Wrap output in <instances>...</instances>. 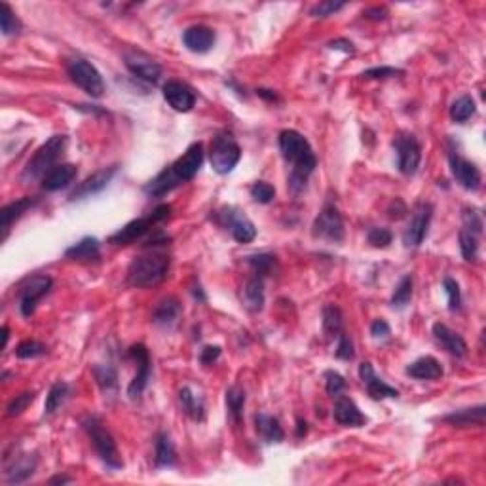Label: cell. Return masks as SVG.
<instances>
[{
	"label": "cell",
	"instance_id": "obj_26",
	"mask_svg": "<svg viewBox=\"0 0 486 486\" xmlns=\"http://www.w3.org/2000/svg\"><path fill=\"white\" fill-rule=\"evenodd\" d=\"M254 425L259 435L264 439L266 443H281L285 439V431L279 425V420L270 416L266 413H259L254 416Z\"/></svg>",
	"mask_w": 486,
	"mask_h": 486
},
{
	"label": "cell",
	"instance_id": "obj_37",
	"mask_svg": "<svg viewBox=\"0 0 486 486\" xmlns=\"http://www.w3.org/2000/svg\"><path fill=\"white\" fill-rule=\"evenodd\" d=\"M68 384L67 382H63V380H59V382H56V384L51 386L50 391H48V395H46V405H44V413L46 414H53L57 410V408L61 407L63 403H65V399L68 397Z\"/></svg>",
	"mask_w": 486,
	"mask_h": 486
},
{
	"label": "cell",
	"instance_id": "obj_59",
	"mask_svg": "<svg viewBox=\"0 0 486 486\" xmlns=\"http://www.w3.org/2000/svg\"><path fill=\"white\" fill-rule=\"evenodd\" d=\"M259 95L268 99V101H276V93H274L272 90H259Z\"/></svg>",
	"mask_w": 486,
	"mask_h": 486
},
{
	"label": "cell",
	"instance_id": "obj_24",
	"mask_svg": "<svg viewBox=\"0 0 486 486\" xmlns=\"http://www.w3.org/2000/svg\"><path fill=\"white\" fill-rule=\"evenodd\" d=\"M407 374L416 380H437L443 376V367L435 357L425 356L410 363L407 367Z\"/></svg>",
	"mask_w": 486,
	"mask_h": 486
},
{
	"label": "cell",
	"instance_id": "obj_3",
	"mask_svg": "<svg viewBox=\"0 0 486 486\" xmlns=\"http://www.w3.org/2000/svg\"><path fill=\"white\" fill-rule=\"evenodd\" d=\"M67 135H53L48 141L38 147V150L33 154V158L29 160L25 170L21 173V179L25 182H31L38 177H44L51 167H56V162L63 154L67 147Z\"/></svg>",
	"mask_w": 486,
	"mask_h": 486
},
{
	"label": "cell",
	"instance_id": "obj_56",
	"mask_svg": "<svg viewBox=\"0 0 486 486\" xmlns=\"http://www.w3.org/2000/svg\"><path fill=\"white\" fill-rule=\"evenodd\" d=\"M327 46L331 48V50H342L344 53H353V51H356L353 44H351L350 40H346V38L333 40V42H329Z\"/></svg>",
	"mask_w": 486,
	"mask_h": 486
},
{
	"label": "cell",
	"instance_id": "obj_29",
	"mask_svg": "<svg viewBox=\"0 0 486 486\" xmlns=\"http://www.w3.org/2000/svg\"><path fill=\"white\" fill-rule=\"evenodd\" d=\"M34 204H36V198L25 196V198L16 200V202H11V204L2 207V211H0V219H2V221H0V227H2V230H4V236H6V232L10 230L11 224H14V221H17V219H19L25 211L34 207Z\"/></svg>",
	"mask_w": 486,
	"mask_h": 486
},
{
	"label": "cell",
	"instance_id": "obj_23",
	"mask_svg": "<svg viewBox=\"0 0 486 486\" xmlns=\"http://www.w3.org/2000/svg\"><path fill=\"white\" fill-rule=\"evenodd\" d=\"M433 336H435L437 342H439L450 356L456 357L467 356V344H465V340L462 338L456 331L448 329L445 323H435V325H433Z\"/></svg>",
	"mask_w": 486,
	"mask_h": 486
},
{
	"label": "cell",
	"instance_id": "obj_52",
	"mask_svg": "<svg viewBox=\"0 0 486 486\" xmlns=\"http://www.w3.org/2000/svg\"><path fill=\"white\" fill-rule=\"evenodd\" d=\"M346 6V2H334V0H325V2H319L310 10V14L314 17H327L336 14L338 10H342Z\"/></svg>",
	"mask_w": 486,
	"mask_h": 486
},
{
	"label": "cell",
	"instance_id": "obj_30",
	"mask_svg": "<svg viewBox=\"0 0 486 486\" xmlns=\"http://www.w3.org/2000/svg\"><path fill=\"white\" fill-rule=\"evenodd\" d=\"M179 185H181V181H179V177L173 173V170H171L170 165V167H165L164 171H160L152 181L145 185V192H147L148 196H164V194L171 192V190L175 187H179Z\"/></svg>",
	"mask_w": 486,
	"mask_h": 486
},
{
	"label": "cell",
	"instance_id": "obj_32",
	"mask_svg": "<svg viewBox=\"0 0 486 486\" xmlns=\"http://www.w3.org/2000/svg\"><path fill=\"white\" fill-rule=\"evenodd\" d=\"M181 302L175 296H167V299L160 300V304L156 306V310L152 314V321L156 325H173L177 321V317L181 316Z\"/></svg>",
	"mask_w": 486,
	"mask_h": 486
},
{
	"label": "cell",
	"instance_id": "obj_39",
	"mask_svg": "<svg viewBox=\"0 0 486 486\" xmlns=\"http://www.w3.org/2000/svg\"><path fill=\"white\" fill-rule=\"evenodd\" d=\"M479 238L477 234L470 232L462 228L460 230V251H462V257H464L467 262H475L477 257H479Z\"/></svg>",
	"mask_w": 486,
	"mask_h": 486
},
{
	"label": "cell",
	"instance_id": "obj_31",
	"mask_svg": "<svg viewBox=\"0 0 486 486\" xmlns=\"http://www.w3.org/2000/svg\"><path fill=\"white\" fill-rule=\"evenodd\" d=\"M179 401H181V407L185 410V414H188L190 418L196 420V422H204L205 418V405L204 399L200 395H196L190 388H181L179 390Z\"/></svg>",
	"mask_w": 486,
	"mask_h": 486
},
{
	"label": "cell",
	"instance_id": "obj_16",
	"mask_svg": "<svg viewBox=\"0 0 486 486\" xmlns=\"http://www.w3.org/2000/svg\"><path fill=\"white\" fill-rule=\"evenodd\" d=\"M222 217V224L230 230L232 238L238 243H249L257 238V228L247 217L243 215L242 211L232 210V207H224L222 213H219Z\"/></svg>",
	"mask_w": 486,
	"mask_h": 486
},
{
	"label": "cell",
	"instance_id": "obj_44",
	"mask_svg": "<svg viewBox=\"0 0 486 486\" xmlns=\"http://www.w3.org/2000/svg\"><path fill=\"white\" fill-rule=\"evenodd\" d=\"M462 228L470 230V232L477 234V236H482V228H485V222H482V215L473 207H467L462 213Z\"/></svg>",
	"mask_w": 486,
	"mask_h": 486
},
{
	"label": "cell",
	"instance_id": "obj_47",
	"mask_svg": "<svg viewBox=\"0 0 486 486\" xmlns=\"http://www.w3.org/2000/svg\"><path fill=\"white\" fill-rule=\"evenodd\" d=\"M46 346L36 342V340H25L16 348V356L19 359H33V357H40L46 353Z\"/></svg>",
	"mask_w": 486,
	"mask_h": 486
},
{
	"label": "cell",
	"instance_id": "obj_5",
	"mask_svg": "<svg viewBox=\"0 0 486 486\" xmlns=\"http://www.w3.org/2000/svg\"><path fill=\"white\" fill-rule=\"evenodd\" d=\"M239 158H242V148L230 133L224 131V133L213 137L210 145V160L211 167L219 175H228L238 165Z\"/></svg>",
	"mask_w": 486,
	"mask_h": 486
},
{
	"label": "cell",
	"instance_id": "obj_13",
	"mask_svg": "<svg viewBox=\"0 0 486 486\" xmlns=\"http://www.w3.org/2000/svg\"><path fill=\"white\" fill-rule=\"evenodd\" d=\"M164 99L177 113H188L196 105V91L181 80H167L164 84Z\"/></svg>",
	"mask_w": 486,
	"mask_h": 486
},
{
	"label": "cell",
	"instance_id": "obj_17",
	"mask_svg": "<svg viewBox=\"0 0 486 486\" xmlns=\"http://www.w3.org/2000/svg\"><path fill=\"white\" fill-rule=\"evenodd\" d=\"M125 67L130 68V73L137 78L145 80V82H152L156 84L162 76V67L158 61H154L152 57L145 56L141 51H128L124 56Z\"/></svg>",
	"mask_w": 486,
	"mask_h": 486
},
{
	"label": "cell",
	"instance_id": "obj_51",
	"mask_svg": "<svg viewBox=\"0 0 486 486\" xmlns=\"http://www.w3.org/2000/svg\"><path fill=\"white\" fill-rule=\"evenodd\" d=\"M336 357L344 359V361H351L356 357V350H353V342L348 334L342 331L338 334V346H336Z\"/></svg>",
	"mask_w": 486,
	"mask_h": 486
},
{
	"label": "cell",
	"instance_id": "obj_42",
	"mask_svg": "<svg viewBox=\"0 0 486 486\" xmlns=\"http://www.w3.org/2000/svg\"><path fill=\"white\" fill-rule=\"evenodd\" d=\"M413 299V276H403L399 285L393 291L391 296V306L393 308H405Z\"/></svg>",
	"mask_w": 486,
	"mask_h": 486
},
{
	"label": "cell",
	"instance_id": "obj_41",
	"mask_svg": "<svg viewBox=\"0 0 486 486\" xmlns=\"http://www.w3.org/2000/svg\"><path fill=\"white\" fill-rule=\"evenodd\" d=\"M247 262H249V266L253 268V272L257 274V276L264 277V276H270L272 272H274V266H276V257L268 253L251 254V257H247Z\"/></svg>",
	"mask_w": 486,
	"mask_h": 486
},
{
	"label": "cell",
	"instance_id": "obj_22",
	"mask_svg": "<svg viewBox=\"0 0 486 486\" xmlns=\"http://www.w3.org/2000/svg\"><path fill=\"white\" fill-rule=\"evenodd\" d=\"M78 175V167L74 164H59L51 167L44 177H42V188L46 192H57L61 188H67L71 182Z\"/></svg>",
	"mask_w": 486,
	"mask_h": 486
},
{
	"label": "cell",
	"instance_id": "obj_34",
	"mask_svg": "<svg viewBox=\"0 0 486 486\" xmlns=\"http://www.w3.org/2000/svg\"><path fill=\"white\" fill-rule=\"evenodd\" d=\"M344 331V321H342V311L338 306L329 304L323 308V333L329 340L338 338V334Z\"/></svg>",
	"mask_w": 486,
	"mask_h": 486
},
{
	"label": "cell",
	"instance_id": "obj_18",
	"mask_svg": "<svg viewBox=\"0 0 486 486\" xmlns=\"http://www.w3.org/2000/svg\"><path fill=\"white\" fill-rule=\"evenodd\" d=\"M116 171H118V165H110V167L95 171L93 175H90L84 182H80L78 187L74 188L73 192H71V200H73V202L74 200H84L93 196V194L101 192L103 188H107L108 182L113 181V177L116 175Z\"/></svg>",
	"mask_w": 486,
	"mask_h": 486
},
{
	"label": "cell",
	"instance_id": "obj_45",
	"mask_svg": "<svg viewBox=\"0 0 486 486\" xmlns=\"http://www.w3.org/2000/svg\"><path fill=\"white\" fill-rule=\"evenodd\" d=\"M443 287H445V293L448 296V310L458 311L460 306H462V293H460L458 281L453 279L450 276H447L443 279Z\"/></svg>",
	"mask_w": 486,
	"mask_h": 486
},
{
	"label": "cell",
	"instance_id": "obj_1",
	"mask_svg": "<svg viewBox=\"0 0 486 486\" xmlns=\"http://www.w3.org/2000/svg\"><path fill=\"white\" fill-rule=\"evenodd\" d=\"M279 150L287 164H291L289 187L294 194L304 190L308 177L316 171L317 158L314 148L302 133L296 130H283L279 133Z\"/></svg>",
	"mask_w": 486,
	"mask_h": 486
},
{
	"label": "cell",
	"instance_id": "obj_20",
	"mask_svg": "<svg viewBox=\"0 0 486 486\" xmlns=\"http://www.w3.org/2000/svg\"><path fill=\"white\" fill-rule=\"evenodd\" d=\"M333 416L340 425H346V428H361V425H365V422H367L365 414L359 410V407H357L356 403L351 401L350 397L342 395V393L336 395Z\"/></svg>",
	"mask_w": 486,
	"mask_h": 486
},
{
	"label": "cell",
	"instance_id": "obj_55",
	"mask_svg": "<svg viewBox=\"0 0 486 486\" xmlns=\"http://www.w3.org/2000/svg\"><path fill=\"white\" fill-rule=\"evenodd\" d=\"M371 334H373L374 338H388L391 334V329L384 319H376V321H373V325H371Z\"/></svg>",
	"mask_w": 486,
	"mask_h": 486
},
{
	"label": "cell",
	"instance_id": "obj_28",
	"mask_svg": "<svg viewBox=\"0 0 486 486\" xmlns=\"http://www.w3.org/2000/svg\"><path fill=\"white\" fill-rule=\"evenodd\" d=\"M485 414H486L485 405H479V407H473V408L454 410L453 414H447L443 420L448 422V424L456 425V428H467V425L485 424Z\"/></svg>",
	"mask_w": 486,
	"mask_h": 486
},
{
	"label": "cell",
	"instance_id": "obj_6",
	"mask_svg": "<svg viewBox=\"0 0 486 486\" xmlns=\"http://www.w3.org/2000/svg\"><path fill=\"white\" fill-rule=\"evenodd\" d=\"M170 213H171L170 205L165 204L160 205V207H156L148 217H139L135 221L128 222L125 227L120 228L118 232H114L113 236H110V243H114V245H130V243L141 239L145 234L150 232V228H152L154 224L165 221V219L170 217Z\"/></svg>",
	"mask_w": 486,
	"mask_h": 486
},
{
	"label": "cell",
	"instance_id": "obj_11",
	"mask_svg": "<svg viewBox=\"0 0 486 486\" xmlns=\"http://www.w3.org/2000/svg\"><path fill=\"white\" fill-rule=\"evenodd\" d=\"M53 279L50 276H34L31 277L19 291V310H21L23 317H31L36 310L42 296L50 293Z\"/></svg>",
	"mask_w": 486,
	"mask_h": 486
},
{
	"label": "cell",
	"instance_id": "obj_61",
	"mask_svg": "<svg viewBox=\"0 0 486 486\" xmlns=\"http://www.w3.org/2000/svg\"><path fill=\"white\" fill-rule=\"evenodd\" d=\"M8 336H10V331H8V327H2V348H6V344H8Z\"/></svg>",
	"mask_w": 486,
	"mask_h": 486
},
{
	"label": "cell",
	"instance_id": "obj_27",
	"mask_svg": "<svg viewBox=\"0 0 486 486\" xmlns=\"http://www.w3.org/2000/svg\"><path fill=\"white\" fill-rule=\"evenodd\" d=\"M34 470H36V458L34 456H19L17 460H14V464H10L6 467V481L10 485H19V482L27 481L29 477L33 475Z\"/></svg>",
	"mask_w": 486,
	"mask_h": 486
},
{
	"label": "cell",
	"instance_id": "obj_38",
	"mask_svg": "<svg viewBox=\"0 0 486 486\" xmlns=\"http://www.w3.org/2000/svg\"><path fill=\"white\" fill-rule=\"evenodd\" d=\"M91 371H93L97 384L105 393L116 391V388H118V374L110 365H95Z\"/></svg>",
	"mask_w": 486,
	"mask_h": 486
},
{
	"label": "cell",
	"instance_id": "obj_19",
	"mask_svg": "<svg viewBox=\"0 0 486 486\" xmlns=\"http://www.w3.org/2000/svg\"><path fill=\"white\" fill-rule=\"evenodd\" d=\"M359 378L363 380V384L367 386L368 395L373 397V399H376V401H380V399H388V397H390V399H397V397H399V391H397L395 388L388 386L384 380L378 378V376L374 374L373 365L368 361L359 365Z\"/></svg>",
	"mask_w": 486,
	"mask_h": 486
},
{
	"label": "cell",
	"instance_id": "obj_36",
	"mask_svg": "<svg viewBox=\"0 0 486 486\" xmlns=\"http://www.w3.org/2000/svg\"><path fill=\"white\" fill-rule=\"evenodd\" d=\"M475 113H477V105H475V99H473L471 95L458 97V99L453 103V107H450V118H453L454 122H458V124L467 122V120H470Z\"/></svg>",
	"mask_w": 486,
	"mask_h": 486
},
{
	"label": "cell",
	"instance_id": "obj_4",
	"mask_svg": "<svg viewBox=\"0 0 486 486\" xmlns=\"http://www.w3.org/2000/svg\"><path fill=\"white\" fill-rule=\"evenodd\" d=\"M82 428L90 437L91 445L95 448V453L99 454V458L113 470H120L124 467V462L120 458L118 447H116V441L113 439V435L108 433L105 428H103V422L97 416H88V418L82 420Z\"/></svg>",
	"mask_w": 486,
	"mask_h": 486
},
{
	"label": "cell",
	"instance_id": "obj_25",
	"mask_svg": "<svg viewBox=\"0 0 486 486\" xmlns=\"http://www.w3.org/2000/svg\"><path fill=\"white\" fill-rule=\"evenodd\" d=\"M242 302L253 314L262 310V306H264V281H262V277L254 276L245 283L242 293Z\"/></svg>",
	"mask_w": 486,
	"mask_h": 486
},
{
	"label": "cell",
	"instance_id": "obj_2",
	"mask_svg": "<svg viewBox=\"0 0 486 486\" xmlns=\"http://www.w3.org/2000/svg\"><path fill=\"white\" fill-rule=\"evenodd\" d=\"M171 259L165 253H148L133 259L128 268L131 287H154L167 277Z\"/></svg>",
	"mask_w": 486,
	"mask_h": 486
},
{
	"label": "cell",
	"instance_id": "obj_8",
	"mask_svg": "<svg viewBox=\"0 0 486 486\" xmlns=\"http://www.w3.org/2000/svg\"><path fill=\"white\" fill-rule=\"evenodd\" d=\"M393 148L397 152V167L403 175H414L422 162V147L413 133H397L393 139Z\"/></svg>",
	"mask_w": 486,
	"mask_h": 486
},
{
	"label": "cell",
	"instance_id": "obj_57",
	"mask_svg": "<svg viewBox=\"0 0 486 486\" xmlns=\"http://www.w3.org/2000/svg\"><path fill=\"white\" fill-rule=\"evenodd\" d=\"M363 16L367 19H374V21H380V19H386L388 17V10L386 8H380V6H373V8H367L363 11Z\"/></svg>",
	"mask_w": 486,
	"mask_h": 486
},
{
	"label": "cell",
	"instance_id": "obj_10",
	"mask_svg": "<svg viewBox=\"0 0 486 486\" xmlns=\"http://www.w3.org/2000/svg\"><path fill=\"white\" fill-rule=\"evenodd\" d=\"M431 217H433V205L428 204V202H420V204L414 205L410 221L403 232L405 247H418L420 243L424 242V238L428 236Z\"/></svg>",
	"mask_w": 486,
	"mask_h": 486
},
{
	"label": "cell",
	"instance_id": "obj_50",
	"mask_svg": "<svg viewBox=\"0 0 486 486\" xmlns=\"http://www.w3.org/2000/svg\"><path fill=\"white\" fill-rule=\"evenodd\" d=\"M325 388H327L329 395H340L342 391L346 390V380L342 374H338L336 371H327L325 373Z\"/></svg>",
	"mask_w": 486,
	"mask_h": 486
},
{
	"label": "cell",
	"instance_id": "obj_15",
	"mask_svg": "<svg viewBox=\"0 0 486 486\" xmlns=\"http://www.w3.org/2000/svg\"><path fill=\"white\" fill-rule=\"evenodd\" d=\"M130 357L137 363V374L128 388V395L131 399H137L145 391L148 380H150V356L145 346L135 344L130 348Z\"/></svg>",
	"mask_w": 486,
	"mask_h": 486
},
{
	"label": "cell",
	"instance_id": "obj_43",
	"mask_svg": "<svg viewBox=\"0 0 486 486\" xmlns=\"http://www.w3.org/2000/svg\"><path fill=\"white\" fill-rule=\"evenodd\" d=\"M0 29H2V34H6V36L16 34L21 29V23H19L17 16L10 8V4H6V2H0Z\"/></svg>",
	"mask_w": 486,
	"mask_h": 486
},
{
	"label": "cell",
	"instance_id": "obj_54",
	"mask_svg": "<svg viewBox=\"0 0 486 486\" xmlns=\"http://www.w3.org/2000/svg\"><path fill=\"white\" fill-rule=\"evenodd\" d=\"M219 356H221V348L219 346H205L202 353H200V361L204 363V365H211V363H215L219 359Z\"/></svg>",
	"mask_w": 486,
	"mask_h": 486
},
{
	"label": "cell",
	"instance_id": "obj_35",
	"mask_svg": "<svg viewBox=\"0 0 486 486\" xmlns=\"http://www.w3.org/2000/svg\"><path fill=\"white\" fill-rule=\"evenodd\" d=\"M154 464L158 467H173L177 464V453L173 443L165 433L156 437V453H154Z\"/></svg>",
	"mask_w": 486,
	"mask_h": 486
},
{
	"label": "cell",
	"instance_id": "obj_12",
	"mask_svg": "<svg viewBox=\"0 0 486 486\" xmlns=\"http://www.w3.org/2000/svg\"><path fill=\"white\" fill-rule=\"evenodd\" d=\"M448 160H450V171H453L454 179H456L460 187L465 188V190H479L481 188V170L473 162L460 156L456 150H450Z\"/></svg>",
	"mask_w": 486,
	"mask_h": 486
},
{
	"label": "cell",
	"instance_id": "obj_33",
	"mask_svg": "<svg viewBox=\"0 0 486 486\" xmlns=\"http://www.w3.org/2000/svg\"><path fill=\"white\" fill-rule=\"evenodd\" d=\"M65 257L73 260H97L101 257V247L97 238H84L65 251Z\"/></svg>",
	"mask_w": 486,
	"mask_h": 486
},
{
	"label": "cell",
	"instance_id": "obj_53",
	"mask_svg": "<svg viewBox=\"0 0 486 486\" xmlns=\"http://www.w3.org/2000/svg\"><path fill=\"white\" fill-rule=\"evenodd\" d=\"M397 74H403V71L393 67H373L363 73L365 78H391V76H397Z\"/></svg>",
	"mask_w": 486,
	"mask_h": 486
},
{
	"label": "cell",
	"instance_id": "obj_48",
	"mask_svg": "<svg viewBox=\"0 0 486 486\" xmlns=\"http://www.w3.org/2000/svg\"><path fill=\"white\" fill-rule=\"evenodd\" d=\"M34 395H36L34 391H23V393L14 397V399L8 403V407H6L8 416H17V414H21L23 410H25V408L34 401Z\"/></svg>",
	"mask_w": 486,
	"mask_h": 486
},
{
	"label": "cell",
	"instance_id": "obj_21",
	"mask_svg": "<svg viewBox=\"0 0 486 486\" xmlns=\"http://www.w3.org/2000/svg\"><path fill=\"white\" fill-rule=\"evenodd\" d=\"M182 44L194 53H207L215 46V31L207 25H192L182 33Z\"/></svg>",
	"mask_w": 486,
	"mask_h": 486
},
{
	"label": "cell",
	"instance_id": "obj_58",
	"mask_svg": "<svg viewBox=\"0 0 486 486\" xmlns=\"http://www.w3.org/2000/svg\"><path fill=\"white\" fill-rule=\"evenodd\" d=\"M306 431H308V424H306V420L299 418V422H296V437H304Z\"/></svg>",
	"mask_w": 486,
	"mask_h": 486
},
{
	"label": "cell",
	"instance_id": "obj_60",
	"mask_svg": "<svg viewBox=\"0 0 486 486\" xmlns=\"http://www.w3.org/2000/svg\"><path fill=\"white\" fill-rule=\"evenodd\" d=\"M67 482H71L68 477L57 475V477H53V479H50V485H67Z\"/></svg>",
	"mask_w": 486,
	"mask_h": 486
},
{
	"label": "cell",
	"instance_id": "obj_49",
	"mask_svg": "<svg viewBox=\"0 0 486 486\" xmlns=\"http://www.w3.org/2000/svg\"><path fill=\"white\" fill-rule=\"evenodd\" d=\"M367 239H368V243L373 245V247L384 249L391 243V239H393V234H391L388 228L374 227V228H371V230H368Z\"/></svg>",
	"mask_w": 486,
	"mask_h": 486
},
{
	"label": "cell",
	"instance_id": "obj_14",
	"mask_svg": "<svg viewBox=\"0 0 486 486\" xmlns=\"http://www.w3.org/2000/svg\"><path fill=\"white\" fill-rule=\"evenodd\" d=\"M205 152H204V145L202 143H194L190 147L187 148V152L182 154L181 158H177L173 164H171V170L179 177V181H190L194 177L198 175L200 167L204 164Z\"/></svg>",
	"mask_w": 486,
	"mask_h": 486
},
{
	"label": "cell",
	"instance_id": "obj_46",
	"mask_svg": "<svg viewBox=\"0 0 486 486\" xmlns=\"http://www.w3.org/2000/svg\"><path fill=\"white\" fill-rule=\"evenodd\" d=\"M249 192H251V198L254 202H259V204H270L272 200L276 198V188L264 181L253 182V187L249 188Z\"/></svg>",
	"mask_w": 486,
	"mask_h": 486
},
{
	"label": "cell",
	"instance_id": "obj_40",
	"mask_svg": "<svg viewBox=\"0 0 486 486\" xmlns=\"http://www.w3.org/2000/svg\"><path fill=\"white\" fill-rule=\"evenodd\" d=\"M227 407L228 413L232 414L234 422L239 424L243 416V407H245V391H243L239 386H232V388L227 391Z\"/></svg>",
	"mask_w": 486,
	"mask_h": 486
},
{
	"label": "cell",
	"instance_id": "obj_9",
	"mask_svg": "<svg viewBox=\"0 0 486 486\" xmlns=\"http://www.w3.org/2000/svg\"><path fill=\"white\" fill-rule=\"evenodd\" d=\"M311 236L333 243L344 239V221H342V215L334 205H325L321 213L316 217V221L311 224Z\"/></svg>",
	"mask_w": 486,
	"mask_h": 486
},
{
	"label": "cell",
	"instance_id": "obj_7",
	"mask_svg": "<svg viewBox=\"0 0 486 486\" xmlns=\"http://www.w3.org/2000/svg\"><path fill=\"white\" fill-rule=\"evenodd\" d=\"M67 73L74 84L91 97H101L105 93V82H103L101 73L97 71L90 61L86 59H73L68 61Z\"/></svg>",
	"mask_w": 486,
	"mask_h": 486
}]
</instances>
